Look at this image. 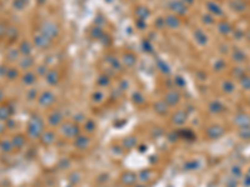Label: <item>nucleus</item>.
<instances>
[{"label": "nucleus", "instance_id": "423d86ee", "mask_svg": "<svg viewBox=\"0 0 250 187\" xmlns=\"http://www.w3.org/2000/svg\"><path fill=\"white\" fill-rule=\"evenodd\" d=\"M61 120H63V116L59 111H55L53 112L50 116H49V124L50 126H59L61 124Z\"/></svg>", "mask_w": 250, "mask_h": 187}, {"label": "nucleus", "instance_id": "f3484780", "mask_svg": "<svg viewBox=\"0 0 250 187\" xmlns=\"http://www.w3.org/2000/svg\"><path fill=\"white\" fill-rule=\"evenodd\" d=\"M85 129H86V131H93L94 129H95V124L93 122V121H88L86 124H85Z\"/></svg>", "mask_w": 250, "mask_h": 187}, {"label": "nucleus", "instance_id": "dca6fc26", "mask_svg": "<svg viewBox=\"0 0 250 187\" xmlns=\"http://www.w3.org/2000/svg\"><path fill=\"white\" fill-rule=\"evenodd\" d=\"M210 107H211V110L215 111V112H219V111L221 110V105H220V102H213Z\"/></svg>", "mask_w": 250, "mask_h": 187}, {"label": "nucleus", "instance_id": "f03ea898", "mask_svg": "<svg viewBox=\"0 0 250 187\" xmlns=\"http://www.w3.org/2000/svg\"><path fill=\"white\" fill-rule=\"evenodd\" d=\"M60 132L63 136H66V137H74V136H78L80 130L76 125L74 124H70V122H66V124H63L60 126Z\"/></svg>", "mask_w": 250, "mask_h": 187}, {"label": "nucleus", "instance_id": "1a4fd4ad", "mask_svg": "<svg viewBox=\"0 0 250 187\" xmlns=\"http://www.w3.org/2000/svg\"><path fill=\"white\" fill-rule=\"evenodd\" d=\"M185 120H186V115H185V112H183V111L176 112V114L174 115V117H173V121H174L176 125H183V124L185 122Z\"/></svg>", "mask_w": 250, "mask_h": 187}, {"label": "nucleus", "instance_id": "2eb2a0df", "mask_svg": "<svg viewBox=\"0 0 250 187\" xmlns=\"http://www.w3.org/2000/svg\"><path fill=\"white\" fill-rule=\"evenodd\" d=\"M240 136L244 137V139H250V130L248 127H245L244 130L240 131Z\"/></svg>", "mask_w": 250, "mask_h": 187}, {"label": "nucleus", "instance_id": "9d476101", "mask_svg": "<svg viewBox=\"0 0 250 187\" xmlns=\"http://www.w3.org/2000/svg\"><path fill=\"white\" fill-rule=\"evenodd\" d=\"M179 101V95H176V93H170L166 96V102L169 105H175Z\"/></svg>", "mask_w": 250, "mask_h": 187}, {"label": "nucleus", "instance_id": "f257e3e1", "mask_svg": "<svg viewBox=\"0 0 250 187\" xmlns=\"http://www.w3.org/2000/svg\"><path fill=\"white\" fill-rule=\"evenodd\" d=\"M43 127H44V122H43L41 117L33 116V119L29 122L28 132L31 137H40L43 135Z\"/></svg>", "mask_w": 250, "mask_h": 187}, {"label": "nucleus", "instance_id": "9b49d317", "mask_svg": "<svg viewBox=\"0 0 250 187\" xmlns=\"http://www.w3.org/2000/svg\"><path fill=\"white\" fill-rule=\"evenodd\" d=\"M135 175L134 174H125L124 176H123V181H124L125 184H128V185H131V184H134V181H135Z\"/></svg>", "mask_w": 250, "mask_h": 187}, {"label": "nucleus", "instance_id": "39448f33", "mask_svg": "<svg viewBox=\"0 0 250 187\" xmlns=\"http://www.w3.org/2000/svg\"><path fill=\"white\" fill-rule=\"evenodd\" d=\"M234 122L238 126H243V127H248L250 126V116L245 114H240L234 119Z\"/></svg>", "mask_w": 250, "mask_h": 187}, {"label": "nucleus", "instance_id": "ddd939ff", "mask_svg": "<svg viewBox=\"0 0 250 187\" xmlns=\"http://www.w3.org/2000/svg\"><path fill=\"white\" fill-rule=\"evenodd\" d=\"M135 142H136V139L135 137H128V139H125L124 140V146L126 149H131L134 145H135Z\"/></svg>", "mask_w": 250, "mask_h": 187}, {"label": "nucleus", "instance_id": "4468645a", "mask_svg": "<svg viewBox=\"0 0 250 187\" xmlns=\"http://www.w3.org/2000/svg\"><path fill=\"white\" fill-rule=\"evenodd\" d=\"M155 110H156L159 114H164V112H166V111H168V109H166V105H165V104H163V102H158V104L155 105Z\"/></svg>", "mask_w": 250, "mask_h": 187}, {"label": "nucleus", "instance_id": "a211bd4d", "mask_svg": "<svg viewBox=\"0 0 250 187\" xmlns=\"http://www.w3.org/2000/svg\"><path fill=\"white\" fill-rule=\"evenodd\" d=\"M243 86L247 88V89H249L250 88V79L249 78H247L245 80H243Z\"/></svg>", "mask_w": 250, "mask_h": 187}, {"label": "nucleus", "instance_id": "0eeeda50", "mask_svg": "<svg viewBox=\"0 0 250 187\" xmlns=\"http://www.w3.org/2000/svg\"><path fill=\"white\" fill-rule=\"evenodd\" d=\"M53 101H54V96L51 95V93H44L40 96V100H39L41 106H49L53 104Z\"/></svg>", "mask_w": 250, "mask_h": 187}, {"label": "nucleus", "instance_id": "7ed1b4c3", "mask_svg": "<svg viewBox=\"0 0 250 187\" xmlns=\"http://www.w3.org/2000/svg\"><path fill=\"white\" fill-rule=\"evenodd\" d=\"M74 145L79 150H85L90 145V139L88 136H78L75 142H74Z\"/></svg>", "mask_w": 250, "mask_h": 187}, {"label": "nucleus", "instance_id": "f8f14e48", "mask_svg": "<svg viewBox=\"0 0 250 187\" xmlns=\"http://www.w3.org/2000/svg\"><path fill=\"white\" fill-rule=\"evenodd\" d=\"M24 142H25V140H24V137H23L21 135L15 136L14 140H13V145L16 146V147H21V146L24 145Z\"/></svg>", "mask_w": 250, "mask_h": 187}, {"label": "nucleus", "instance_id": "20e7f679", "mask_svg": "<svg viewBox=\"0 0 250 187\" xmlns=\"http://www.w3.org/2000/svg\"><path fill=\"white\" fill-rule=\"evenodd\" d=\"M206 134H208V136H209L210 139H216V137H219V136H221V135L224 134V130H223L221 126L215 125V126L209 127L208 131H206Z\"/></svg>", "mask_w": 250, "mask_h": 187}, {"label": "nucleus", "instance_id": "6e6552de", "mask_svg": "<svg viewBox=\"0 0 250 187\" xmlns=\"http://www.w3.org/2000/svg\"><path fill=\"white\" fill-rule=\"evenodd\" d=\"M41 139H43V142L46 144V145H51L54 141H55V134L48 131V132H43L41 135Z\"/></svg>", "mask_w": 250, "mask_h": 187}]
</instances>
